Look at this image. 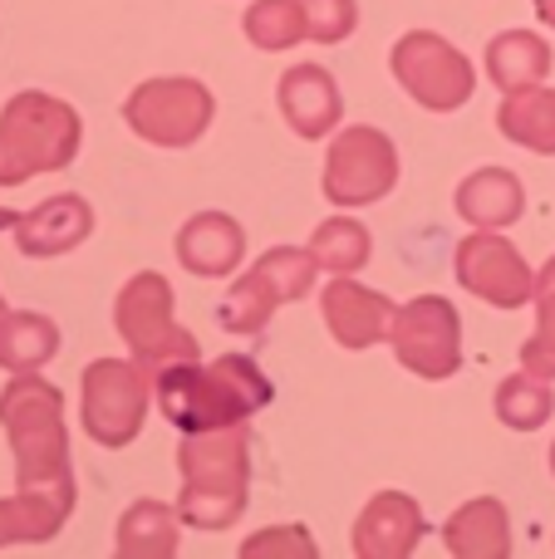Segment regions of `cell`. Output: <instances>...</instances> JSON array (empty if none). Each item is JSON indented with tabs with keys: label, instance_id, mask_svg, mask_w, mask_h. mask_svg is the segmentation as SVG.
<instances>
[{
	"label": "cell",
	"instance_id": "6da1fadb",
	"mask_svg": "<svg viewBox=\"0 0 555 559\" xmlns=\"http://www.w3.org/2000/svg\"><path fill=\"white\" fill-rule=\"evenodd\" d=\"M157 407L182 432H212V427H236L256 417L271 403V378L246 354H222L202 368L197 364H167L153 373Z\"/></svg>",
	"mask_w": 555,
	"mask_h": 559
},
{
	"label": "cell",
	"instance_id": "7a4b0ae2",
	"mask_svg": "<svg viewBox=\"0 0 555 559\" xmlns=\"http://www.w3.org/2000/svg\"><path fill=\"white\" fill-rule=\"evenodd\" d=\"M0 427L15 452V486L20 491H49L74 501V466H69V427H64V393L39 373H10L0 393Z\"/></svg>",
	"mask_w": 555,
	"mask_h": 559
},
{
	"label": "cell",
	"instance_id": "3957f363",
	"mask_svg": "<svg viewBox=\"0 0 555 559\" xmlns=\"http://www.w3.org/2000/svg\"><path fill=\"white\" fill-rule=\"evenodd\" d=\"M177 466H182L177 515L212 535L232 531L246 511V486H251V432H246V423L212 427V432H182Z\"/></svg>",
	"mask_w": 555,
	"mask_h": 559
},
{
	"label": "cell",
	"instance_id": "277c9868",
	"mask_svg": "<svg viewBox=\"0 0 555 559\" xmlns=\"http://www.w3.org/2000/svg\"><path fill=\"white\" fill-rule=\"evenodd\" d=\"M84 123L55 94L25 88L0 108V187H20L39 173H59L79 157Z\"/></svg>",
	"mask_w": 555,
	"mask_h": 559
},
{
	"label": "cell",
	"instance_id": "5b68a950",
	"mask_svg": "<svg viewBox=\"0 0 555 559\" xmlns=\"http://www.w3.org/2000/svg\"><path fill=\"white\" fill-rule=\"evenodd\" d=\"M114 324H118V334H123L133 364L147 368V378L167 364H197V358H202L197 338L187 334L173 314V285L157 271H138L118 289Z\"/></svg>",
	"mask_w": 555,
	"mask_h": 559
},
{
	"label": "cell",
	"instance_id": "8992f818",
	"mask_svg": "<svg viewBox=\"0 0 555 559\" xmlns=\"http://www.w3.org/2000/svg\"><path fill=\"white\" fill-rule=\"evenodd\" d=\"M153 403V378L133 358H94L84 368V393H79V423L98 447L118 452L147 423Z\"/></svg>",
	"mask_w": 555,
	"mask_h": 559
},
{
	"label": "cell",
	"instance_id": "52a82bcc",
	"mask_svg": "<svg viewBox=\"0 0 555 559\" xmlns=\"http://www.w3.org/2000/svg\"><path fill=\"white\" fill-rule=\"evenodd\" d=\"M315 271H320V261L310 255V246H305V251L300 246H271L251 271L226 289L222 329H232V334H261L275 309L310 295Z\"/></svg>",
	"mask_w": 555,
	"mask_h": 559
},
{
	"label": "cell",
	"instance_id": "ba28073f",
	"mask_svg": "<svg viewBox=\"0 0 555 559\" xmlns=\"http://www.w3.org/2000/svg\"><path fill=\"white\" fill-rule=\"evenodd\" d=\"M389 69L428 114H458L472 98V88H477L472 59L462 55L452 39L433 35V29H409V35L393 45Z\"/></svg>",
	"mask_w": 555,
	"mask_h": 559
},
{
	"label": "cell",
	"instance_id": "9c48e42d",
	"mask_svg": "<svg viewBox=\"0 0 555 559\" xmlns=\"http://www.w3.org/2000/svg\"><path fill=\"white\" fill-rule=\"evenodd\" d=\"M216 98L197 79H147L128 94L123 123L153 147H187L212 128Z\"/></svg>",
	"mask_w": 555,
	"mask_h": 559
},
{
	"label": "cell",
	"instance_id": "30bf717a",
	"mask_svg": "<svg viewBox=\"0 0 555 559\" xmlns=\"http://www.w3.org/2000/svg\"><path fill=\"white\" fill-rule=\"evenodd\" d=\"M389 344L409 373L428 378V383L452 378L462 364V319L452 309V299L418 295L409 305H399L389 324Z\"/></svg>",
	"mask_w": 555,
	"mask_h": 559
},
{
	"label": "cell",
	"instance_id": "8fae6325",
	"mask_svg": "<svg viewBox=\"0 0 555 559\" xmlns=\"http://www.w3.org/2000/svg\"><path fill=\"white\" fill-rule=\"evenodd\" d=\"M399 182V147H393L389 133L369 123L344 128L330 143V157H324V197L334 206H369L383 202Z\"/></svg>",
	"mask_w": 555,
	"mask_h": 559
},
{
	"label": "cell",
	"instance_id": "7c38bea8",
	"mask_svg": "<svg viewBox=\"0 0 555 559\" xmlns=\"http://www.w3.org/2000/svg\"><path fill=\"white\" fill-rule=\"evenodd\" d=\"M458 285L487 299L492 309H517L536 295V271L521 261V251L497 231H472L458 246Z\"/></svg>",
	"mask_w": 555,
	"mask_h": 559
},
{
	"label": "cell",
	"instance_id": "4fadbf2b",
	"mask_svg": "<svg viewBox=\"0 0 555 559\" xmlns=\"http://www.w3.org/2000/svg\"><path fill=\"white\" fill-rule=\"evenodd\" d=\"M423 535H428V525H423L418 501L403 491H379L354 521L350 550L359 559H409Z\"/></svg>",
	"mask_w": 555,
	"mask_h": 559
},
{
	"label": "cell",
	"instance_id": "5bb4252c",
	"mask_svg": "<svg viewBox=\"0 0 555 559\" xmlns=\"http://www.w3.org/2000/svg\"><path fill=\"white\" fill-rule=\"evenodd\" d=\"M324 324H330L334 344L344 348H374L389 344V324H393V299H383L379 289L354 285L350 275H334L320 295Z\"/></svg>",
	"mask_w": 555,
	"mask_h": 559
},
{
	"label": "cell",
	"instance_id": "9a60e30c",
	"mask_svg": "<svg viewBox=\"0 0 555 559\" xmlns=\"http://www.w3.org/2000/svg\"><path fill=\"white\" fill-rule=\"evenodd\" d=\"M88 231H94V206L74 192H59V197H49V202H39L35 212L15 216V246L29 261L69 255L74 246L88 241Z\"/></svg>",
	"mask_w": 555,
	"mask_h": 559
},
{
	"label": "cell",
	"instance_id": "2e32d148",
	"mask_svg": "<svg viewBox=\"0 0 555 559\" xmlns=\"http://www.w3.org/2000/svg\"><path fill=\"white\" fill-rule=\"evenodd\" d=\"M281 114L285 123L295 128L300 138H310V143H320V138H330L334 128H340V84H334V74L324 64H291L281 74Z\"/></svg>",
	"mask_w": 555,
	"mask_h": 559
},
{
	"label": "cell",
	"instance_id": "e0dca14e",
	"mask_svg": "<svg viewBox=\"0 0 555 559\" xmlns=\"http://www.w3.org/2000/svg\"><path fill=\"white\" fill-rule=\"evenodd\" d=\"M246 255V231L226 212H202L177 231V261L202 280H222Z\"/></svg>",
	"mask_w": 555,
	"mask_h": 559
},
{
	"label": "cell",
	"instance_id": "ac0fdd59",
	"mask_svg": "<svg viewBox=\"0 0 555 559\" xmlns=\"http://www.w3.org/2000/svg\"><path fill=\"white\" fill-rule=\"evenodd\" d=\"M458 212L468 226L477 231H501V226H517L527 212V187L517 173L507 167H482L468 182L458 187Z\"/></svg>",
	"mask_w": 555,
	"mask_h": 559
},
{
	"label": "cell",
	"instance_id": "d6986e66",
	"mask_svg": "<svg viewBox=\"0 0 555 559\" xmlns=\"http://www.w3.org/2000/svg\"><path fill=\"white\" fill-rule=\"evenodd\" d=\"M442 540L458 559H507L511 555V521L507 506L497 496H477V501L458 506L442 525Z\"/></svg>",
	"mask_w": 555,
	"mask_h": 559
},
{
	"label": "cell",
	"instance_id": "ffe728a7",
	"mask_svg": "<svg viewBox=\"0 0 555 559\" xmlns=\"http://www.w3.org/2000/svg\"><path fill=\"white\" fill-rule=\"evenodd\" d=\"M74 515V501L49 491H20L0 501V550L5 545H45L64 531V521Z\"/></svg>",
	"mask_w": 555,
	"mask_h": 559
},
{
	"label": "cell",
	"instance_id": "44dd1931",
	"mask_svg": "<svg viewBox=\"0 0 555 559\" xmlns=\"http://www.w3.org/2000/svg\"><path fill=\"white\" fill-rule=\"evenodd\" d=\"M59 354V324L49 314L5 309L0 314V368L5 373H39Z\"/></svg>",
	"mask_w": 555,
	"mask_h": 559
},
{
	"label": "cell",
	"instance_id": "7402d4cb",
	"mask_svg": "<svg viewBox=\"0 0 555 559\" xmlns=\"http://www.w3.org/2000/svg\"><path fill=\"white\" fill-rule=\"evenodd\" d=\"M551 45L531 29H507L487 45V74L501 94H517V88H531L551 74Z\"/></svg>",
	"mask_w": 555,
	"mask_h": 559
},
{
	"label": "cell",
	"instance_id": "603a6c76",
	"mask_svg": "<svg viewBox=\"0 0 555 559\" xmlns=\"http://www.w3.org/2000/svg\"><path fill=\"white\" fill-rule=\"evenodd\" d=\"M177 521L182 515L163 501H133L114 531V555L123 559H173L177 555Z\"/></svg>",
	"mask_w": 555,
	"mask_h": 559
},
{
	"label": "cell",
	"instance_id": "cb8c5ba5",
	"mask_svg": "<svg viewBox=\"0 0 555 559\" xmlns=\"http://www.w3.org/2000/svg\"><path fill=\"white\" fill-rule=\"evenodd\" d=\"M497 128L511 138V143L551 157L555 153V88L531 84V88L507 94V104L497 108Z\"/></svg>",
	"mask_w": 555,
	"mask_h": 559
},
{
	"label": "cell",
	"instance_id": "d4e9b609",
	"mask_svg": "<svg viewBox=\"0 0 555 559\" xmlns=\"http://www.w3.org/2000/svg\"><path fill=\"white\" fill-rule=\"evenodd\" d=\"M369 251H374V236L364 231V222H350V216H330L310 236V255L320 261V271H334V275H350L359 265H369Z\"/></svg>",
	"mask_w": 555,
	"mask_h": 559
},
{
	"label": "cell",
	"instance_id": "484cf974",
	"mask_svg": "<svg viewBox=\"0 0 555 559\" xmlns=\"http://www.w3.org/2000/svg\"><path fill=\"white\" fill-rule=\"evenodd\" d=\"M241 25H246V39H251L256 49H271V55H281V49L310 39L300 0H256V5L246 10Z\"/></svg>",
	"mask_w": 555,
	"mask_h": 559
},
{
	"label": "cell",
	"instance_id": "4316f807",
	"mask_svg": "<svg viewBox=\"0 0 555 559\" xmlns=\"http://www.w3.org/2000/svg\"><path fill=\"white\" fill-rule=\"evenodd\" d=\"M551 413H555V393H551L546 378L527 373V368H521L517 378H501V388H497V417L511 427V432H536V427L546 423Z\"/></svg>",
	"mask_w": 555,
	"mask_h": 559
},
{
	"label": "cell",
	"instance_id": "83f0119b",
	"mask_svg": "<svg viewBox=\"0 0 555 559\" xmlns=\"http://www.w3.org/2000/svg\"><path fill=\"white\" fill-rule=\"evenodd\" d=\"M536 334L521 344V368L536 378H546L555 383V255L546 265H541L536 275Z\"/></svg>",
	"mask_w": 555,
	"mask_h": 559
},
{
	"label": "cell",
	"instance_id": "f1b7e54d",
	"mask_svg": "<svg viewBox=\"0 0 555 559\" xmlns=\"http://www.w3.org/2000/svg\"><path fill=\"white\" fill-rule=\"evenodd\" d=\"M305 25H310L315 45H340L354 25H359V5L354 0H300Z\"/></svg>",
	"mask_w": 555,
	"mask_h": 559
},
{
	"label": "cell",
	"instance_id": "f546056e",
	"mask_svg": "<svg viewBox=\"0 0 555 559\" xmlns=\"http://www.w3.org/2000/svg\"><path fill=\"white\" fill-rule=\"evenodd\" d=\"M241 555H246V559H261V555H305V559H310V555H315V540L300 531V525H285V531H261V535H251V540L241 545Z\"/></svg>",
	"mask_w": 555,
	"mask_h": 559
},
{
	"label": "cell",
	"instance_id": "4dcf8cb0",
	"mask_svg": "<svg viewBox=\"0 0 555 559\" xmlns=\"http://www.w3.org/2000/svg\"><path fill=\"white\" fill-rule=\"evenodd\" d=\"M536 15L541 20H546V25L555 29V0H536Z\"/></svg>",
	"mask_w": 555,
	"mask_h": 559
},
{
	"label": "cell",
	"instance_id": "1f68e13d",
	"mask_svg": "<svg viewBox=\"0 0 555 559\" xmlns=\"http://www.w3.org/2000/svg\"><path fill=\"white\" fill-rule=\"evenodd\" d=\"M15 216L20 212H5V206H0V231H15Z\"/></svg>",
	"mask_w": 555,
	"mask_h": 559
},
{
	"label": "cell",
	"instance_id": "d6a6232c",
	"mask_svg": "<svg viewBox=\"0 0 555 559\" xmlns=\"http://www.w3.org/2000/svg\"><path fill=\"white\" fill-rule=\"evenodd\" d=\"M551 476H555V442H551Z\"/></svg>",
	"mask_w": 555,
	"mask_h": 559
},
{
	"label": "cell",
	"instance_id": "836d02e7",
	"mask_svg": "<svg viewBox=\"0 0 555 559\" xmlns=\"http://www.w3.org/2000/svg\"><path fill=\"white\" fill-rule=\"evenodd\" d=\"M0 314H5V299H0Z\"/></svg>",
	"mask_w": 555,
	"mask_h": 559
}]
</instances>
